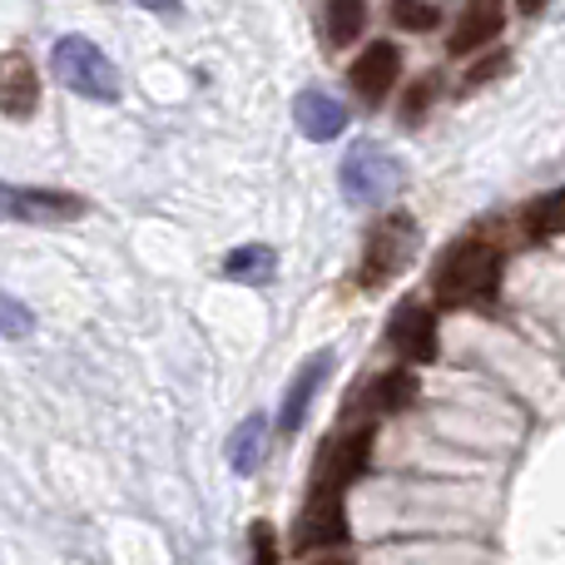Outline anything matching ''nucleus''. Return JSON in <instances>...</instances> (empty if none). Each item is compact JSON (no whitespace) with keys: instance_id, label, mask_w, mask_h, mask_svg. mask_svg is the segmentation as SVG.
Here are the masks:
<instances>
[{"instance_id":"11","label":"nucleus","mask_w":565,"mask_h":565,"mask_svg":"<svg viewBox=\"0 0 565 565\" xmlns=\"http://www.w3.org/2000/svg\"><path fill=\"white\" fill-rule=\"evenodd\" d=\"M348 541V511L342 501H312L298 511L292 521V551H322V546H342Z\"/></svg>"},{"instance_id":"8","label":"nucleus","mask_w":565,"mask_h":565,"mask_svg":"<svg viewBox=\"0 0 565 565\" xmlns=\"http://www.w3.org/2000/svg\"><path fill=\"white\" fill-rule=\"evenodd\" d=\"M397 79H402V50L392 45V40H372L348 65V85L358 89V99H367V105H382Z\"/></svg>"},{"instance_id":"25","label":"nucleus","mask_w":565,"mask_h":565,"mask_svg":"<svg viewBox=\"0 0 565 565\" xmlns=\"http://www.w3.org/2000/svg\"><path fill=\"white\" fill-rule=\"evenodd\" d=\"M318 565H348V561H318Z\"/></svg>"},{"instance_id":"3","label":"nucleus","mask_w":565,"mask_h":565,"mask_svg":"<svg viewBox=\"0 0 565 565\" xmlns=\"http://www.w3.org/2000/svg\"><path fill=\"white\" fill-rule=\"evenodd\" d=\"M50 65L55 79L79 99H95V105H115L119 99V70L105 60V50L85 35H65L50 50Z\"/></svg>"},{"instance_id":"12","label":"nucleus","mask_w":565,"mask_h":565,"mask_svg":"<svg viewBox=\"0 0 565 565\" xmlns=\"http://www.w3.org/2000/svg\"><path fill=\"white\" fill-rule=\"evenodd\" d=\"M292 119H298L302 139H312V145H328V139H338L348 129V109L328 89H298L292 95Z\"/></svg>"},{"instance_id":"22","label":"nucleus","mask_w":565,"mask_h":565,"mask_svg":"<svg viewBox=\"0 0 565 565\" xmlns=\"http://www.w3.org/2000/svg\"><path fill=\"white\" fill-rule=\"evenodd\" d=\"M431 89H437V79H422V85H412L407 109H402V119H407V125H417V115H427V105H431Z\"/></svg>"},{"instance_id":"2","label":"nucleus","mask_w":565,"mask_h":565,"mask_svg":"<svg viewBox=\"0 0 565 565\" xmlns=\"http://www.w3.org/2000/svg\"><path fill=\"white\" fill-rule=\"evenodd\" d=\"M407 169L392 149H382L377 139H358V145L342 154V169H338V184H342V199L352 209H382L392 194L402 189Z\"/></svg>"},{"instance_id":"16","label":"nucleus","mask_w":565,"mask_h":565,"mask_svg":"<svg viewBox=\"0 0 565 565\" xmlns=\"http://www.w3.org/2000/svg\"><path fill=\"white\" fill-rule=\"evenodd\" d=\"M278 274V254L268 244H244L224 258V278L234 282H268Z\"/></svg>"},{"instance_id":"17","label":"nucleus","mask_w":565,"mask_h":565,"mask_svg":"<svg viewBox=\"0 0 565 565\" xmlns=\"http://www.w3.org/2000/svg\"><path fill=\"white\" fill-rule=\"evenodd\" d=\"M526 234L531 238L565 234V189H551V194L531 199V204H526Z\"/></svg>"},{"instance_id":"7","label":"nucleus","mask_w":565,"mask_h":565,"mask_svg":"<svg viewBox=\"0 0 565 565\" xmlns=\"http://www.w3.org/2000/svg\"><path fill=\"white\" fill-rule=\"evenodd\" d=\"M387 338H392V352L402 362H431L437 358V312L427 302L407 298L392 308V322H387Z\"/></svg>"},{"instance_id":"23","label":"nucleus","mask_w":565,"mask_h":565,"mask_svg":"<svg viewBox=\"0 0 565 565\" xmlns=\"http://www.w3.org/2000/svg\"><path fill=\"white\" fill-rule=\"evenodd\" d=\"M135 6L154 10V15H179V0H135Z\"/></svg>"},{"instance_id":"24","label":"nucleus","mask_w":565,"mask_h":565,"mask_svg":"<svg viewBox=\"0 0 565 565\" xmlns=\"http://www.w3.org/2000/svg\"><path fill=\"white\" fill-rule=\"evenodd\" d=\"M551 6V0H516V10H521V15H541V10H546Z\"/></svg>"},{"instance_id":"21","label":"nucleus","mask_w":565,"mask_h":565,"mask_svg":"<svg viewBox=\"0 0 565 565\" xmlns=\"http://www.w3.org/2000/svg\"><path fill=\"white\" fill-rule=\"evenodd\" d=\"M248 546H254V565H278V536L268 521H254V526H248Z\"/></svg>"},{"instance_id":"20","label":"nucleus","mask_w":565,"mask_h":565,"mask_svg":"<svg viewBox=\"0 0 565 565\" xmlns=\"http://www.w3.org/2000/svg\"><path fill=\"white\" fill-rule=\"evenodd\" d=\"M35 332V312L25 308L20 298H10V292H0V338H30Z\"/></svg>"},{"instance_id":"13","label":"nucleus","mask_w":565,"mask_h":565,"mask_svg":"<svg viewBox=\"0 0 565 565\" xmlns=\"http://www.w3.org/2000/svg\"><path fill=\"white\" fill-rule=\"evenodd\" d=\"M501 25H507V0H467V10H461V25L451 30L447 50L457 60L471 55V50H481L487 40H497Z\"/></svg>"},{"instance_id":"1","label":"nucleus","mask_w":565,"mask_h":565,"mask_svg":"<svg viewBox=\"0 0 565 565\" xmlns=\"http://www.w3.org/2000/svg\"><path fill=\"white\" fill-rule=\"evenodd\" d=\"M501 288V254L487 238H461L431 268V298L441 308H487Z\"/></svg>"},{"instance_id":"19","label":"nucleus","mask_w":565,"mask_h":565,"mask_svg":"<svg viewBox=\"0 0 565 565\" xmlns=\"http://www.w3.org/2000/svg\"><path fill=\"white\" fill-rule=\"evenodd\" d=\"M392 20L402 30H437L441 25V10L431 0H392Z\"/></svg>"},{"instance_id":"10","label":"nucleus","mask_w":565,"mask_h":565,"mask_svg":"<svg viewBox=\"0 0 565 565\" xmlns=\"http://www.w3.org/2000/svg\"><path fill=\"white\" fill-rule=\"evenodd\" d=\"M328 372H332V352H328V348L312 352V358L302 362L298 372H292L288 392H282V407H278V427H282V437H292V431L302 427V417H308V407H312V397H318V387L328 382Z\"/></svg>"},{"instance_id":"9","label":"nucleus","mask_w":565,"mask_h":565,"mask_svg":"<svg viewBox=\"0 0 565 565\" xmlns=\"http://www.w3.org/2000/svg\"><path fill=\"white\" fill-rule=\"evenodd\" d=\"M40 109V75L30 65L25 50H6L0 55V115L30 119Z\"/></svg>"},{"instance_id":"18","label":"nucleus","mask_w":565,"mask_h":565,"mask_svg":"<svg viewBox=\"0 0 565 565\" xmlns=\"http://www.w3.org/2000/svg\"><path fill=\"white\" fill-rule=\"evenodd\" d=\"M367 25V0H328V40L332 45H352Z\"/></svg>"},{"instance_id":"15","label":"nucleus","mask_w":565,"mask_h":565,"mask_svg":"<svg viewBox=\"0 0 565 565\" xmlns=\"http://www.w3.org/2000/svg\"><path fill=\"white\" fill-rule=\"evenodd\" d=\"M412 397H417V377H412V372H382L362 402L372 407V417H392V412L412 407Z\"/></svg>"},{"instance_id":"6","label":"nucleus","mask_w":565,"mask_h":565,"mask_svg":"<svg viewBox=\"0 0 565 565\" xmlns=\"http://www.w3.org/2000/svg\"><path fill=\"white\" fill-rule=\"evenodd\" d=\"M85 199L65 194V189H20V184H0V218L10 224H70L85 214Z\"/></svg>"},{"instance_id":"4","label":"nucleus","mask_w":565,"mask_h":565,"mask_svg":"<svg viewBox=\"0 0 565 565\" xmlns=\"http://www.w3.org/2000/svg\"><path fill=\"white\" fill-rule=\"evenodd\" d=\"M367 451H372V427H348V431H332L322 441L318 461H312V501H342V491L362 477L367 467Z\"/></svg>"},{"instance_id":"5","label":"nucleus","mask_w":565,"mask_h":565,"mask_svg":"<svg viewBox=\"0 0 565 565\" xmlns=\"http://www.w3.org/2000/svg\"><path fill=\"white\" fill-rule=\"evenodd\" d=\"M412 254H417V224H412V214H387L377 228H372L367 238V254H362V288H382V282H392L402 274V268L412 264Z\"/></svg>"},{"instance_id":"14","label":"nucleus","mask_w":565,"mask_h":565,"mask_svg":"<svg viewBox=\"0 0 565 565\" xmlns=\"http://www.w3.org/2000/svg\"><path fill=\"white\" fill-rule=\"evenodd\" d=\"M264 451H268V417L254 412V417H244L234 427V437H228V467H234L238 477H254V471L264 467Z\"/></svg>"}]
</instances>
